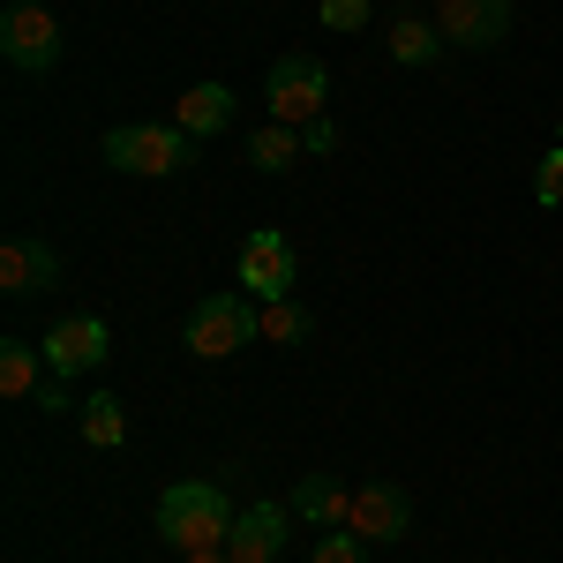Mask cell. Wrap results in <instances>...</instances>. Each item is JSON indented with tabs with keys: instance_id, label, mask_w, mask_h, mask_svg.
Wrapping results in <instances>:
<instances>
[{
	"instance_id": "obj_1",
	"label": "cell",
	"mask_w": 563,
	"mask_h": 563,
	"mask_svg": "<svg viewBox=\"0 0 563 563\" xmlns=\"http://www.w3.org/2000/svg\"><path fill=\"white\" fill-rule=\"evenodd\" d=\"M233 519H241V511L225 504V488H218V481H174V488L158 496V533H166V549H174V556L225 549Z\"/></svg>"
},
{
	"instance_id": "obj_2",
	"label": "cell",
	"mask_w": 563,
	"mask_h": 563,
	"mask_svg": "<svg viewBox=\"0 0 563 563\" xmlns=\"http://www.w3.org/2000/svg\"><path fill=\"white\" fill-rule=\"evenodd\" d=\"M188 158H196V135L174 129V121H121V129H106V166L113 174L174 180V174H188Z\"/></svg>"
},
{
	"instance_id": "obj_3",
	"label": "cell",
	"mask_w": 563,
	"mask_h": 563,
	"mask_svg": "<svg viewBox=\"0 0 563 563\" xmlns=\"http://www.w3.org/2000/svg\"><path fill=\"white\" fill-rule=\"evenodd\" d=\"M249 339H263V308L249 294H211V301L188 308V323H180V346L196 353V361H225Z\"/></svg>"
},
{
	"instance_id": "obj_4",
	"label": "cell",
	"mask_w": 563,
	"mask_h": 563,
	"mask_svg": "<svg viewBox=\"0 0 563 563\" xmlns=\"http://www.w3.org/2000/svg\"><path fill=\"white\" fill-rule=\"evenodd\" d=\"M263 106H271V121H286V129L323 121V106H331V68H323L316 53H286V60H271V76H263Z\"/></svg>"
},
{
	"instance_id": "obj_5",
	"label": "cell",
	"mask_w": 563,
	"mask_h": 563,
	"mask_svg": "<svg viewBox=\"0 0 563 563\" xmlns=\"http://www.w3.org/2000/svg\"><path fill=\"white\" fill-rule=\"evenodd\" d=\"M0 53H8V68L45 76V68H60V23L45 15L38 0H8L0 8Z\"/></svg>"
},
{
	"instance_id": "obj_6",
	"label": "cell",
	"mask_w": 563,
	"mask_h": 563,
	"mask_svg": "<svg viewBox=\"0 0 563 563\" xmlns=\"http://www.w3.org/2000/svg\"><path fill=\"white\" fill-rule=\"evenodd\" d=\"M294 241L278 233V225H256L249 241H241V256H233V278H241V294L249 301H286V286H294Z\"/></svg>"
},
{
	"instance_id": "obj_7",
	"label": "cell",
	"mask_w": 563,
	"mask_h": 563,
	"mask_svg": "<svg viewBox=\"0 0 563 563\" xmlns=\"http://www.w3.org/2000/svg\"><path fill=\"white\" fill-rule=\"evenodd\" d=\"M38 353H45L53 376H90V368L113 361V331H106V316H60Z\"/></svg>"
},
{
	"instance_id": "obj_8",
	"label": "cell",
	"mask_w": 563,
	"mask_h": 563,
	"mask_svg": "<svg viewBox=\"0 0 563 563\" xmlns=\"http://www.w3.org/2000/svg\"><path fill=\"white\" fill-rule=\"evenodd\" d=\"M511 23H519L511 0H435V31H443V45H466V53L504 45Z\"/></svg>"
},
{
	"instance_id": "obj_9",
	"label": "cell",
	"mask_w": 563,
	"mask_h": 563,
	"mask_svg": "<svg viewBox=\"0 0 563 563\" xmlns=\"http://www.w3.org/2000/svg\"><path fill=\"white\" fill-rule=\"evenodd\" d=\"M53 286H60V249L38 241V233H8L0 241V294L31 301V294H53Z\"/></svg>"
},
{
	"instance_id": "obj_10",
	"label": "cell",
	"mask_w": 563,
	"mask_h": 563,
	"mask_svg": "<svg viewBox=\"0 0 563 563\" xmlns=\"http://www.w3.org/2000/svg\"><path fill=\"white\" fill-rule=\"evenodd\" d=\"M353 533L361 541H406L413 533V504H406V488L398 481H368V488H353Z\"/></svg>"
},
{
	"instance_id": "obj_11",
	"label": "cell",
	"mask_w": 563,
	"mask_h": 563,
	"mask_svg": "<svg viewBox=\"0 0 563 563\" xmlns=\"http://www.w3.org/2000/svg\"><path fill=\"white\" fill-rule=\"evenodd\" d=\"M286 511L278 504H249L241 519H233V533H225V563H278L286 556Z\"/></svg>"
},
{
	"instance_id": "obj_12",
	"label": "cell",
	"mask_w": 563,
	"mask_h": 563,
	"mask_svg": "<svg viewBox=\"0 0 563 563\" xmlns=\"http://www.w3.org/2000/svg\"><path fill=\"white\" fill-rule=\"evenodd\" d=\"M286 511H294L301 526H346L353 519V496L331 474H301V481H294V496H286Z\"/></svg>"
},
{
	"instance_id": "obj_13",
	"label": "cell",
	"mask_w": 563,
	"mask_h": 563,
	"mask_svg": "<svg viewBox=\"0 0 563 563\" xmlns=\"http://www.w3.org/2000/svg\"><path fill=\"white\" fill-rule=\"evenodd\" d=\"M233 106H241V98H233L225 84H188L180 106H174V129H188L196 143H203V135H218L225 121H233Z\"/></svg>"
},
{
	"instance_id": "obj_14",
	"label": "cell",
	"mask_w": 563,
	"mask_h": 563,
	"mask_svg": "<svg viewBox=\"0 0 563 563\" xmlns=\"http://www.w3.org/2000/svg\"><path fill=\"white\" fill-rule=\"evenodd\" d=\"M390 60H398V68H435V60H443L435 15H398V23H390Z\"/></svg>"
},
{
	"instance_id": "obj_15",
	"label": "cell",
	"mask_w": 563,
	"mask_h": 563,
	"mask_svg": "<svg viewBox=\"0 0 563 563\" xmlns=\"http://www.w3.org/2000/svg\"><path fill=\"white\" fill-rule=\"evenodd\" d=\"M76 429H84V443H98V451H121V443H129V413H121L113 390H90L84 406H76Z\"/></svg>"
},
{
	"instance_id": "obj_16",
	"label": "cell",
	"mask_w": 563,
	"mask_h": 563,
	"mask_svg": "<svg viewBox=\"0 0 563 563\" xmlns=\"http://www.w3.org/2000/svg\"><path fill=\"white\" fill-rule=\"evenodd\" d=\"M45 376H53V368H45L38 346H23V339H8V346H0V398H38Z\"/></svg>"
},
{
	"instance_id": "obj_17",
	"label": "cell",
	"mask_w": 563,
	"mask_h": 563,
	"mask_svg": "<svg viewBox=\"0 0 563 563\" xmlns=\"http://www.w3.org/2000/svg\"><path fill=\"white\" fill-rule=\"evenodd\" d=\"M301 129H286V121H271V129H256L249 135V166L256 174H286V166H301Z\"/></svg>"
},
{
	"instance_id": "obj_18",
	"label": "cell",
	"mask_w": 563,
	"mask_h": 563,
	"mask_svg": "<svg viewBox=\"0 0 563 563\" xmlns=\"http://www.w3.org/2000/svg\"><path fill=\"white\" fill-rule=\"evenodd\" d=\"M263 339H271V346H301V339H308V316L294 301H263Z\"/></svg>"
},
{
	"instance_id": "obj_19",
	"label": "cell",
	"mask_w": 563,
	"mask_h": 563,
	"mask_svg": "<svg viewBox=\"0 0 563 563\" xmlns=\"http://www.w3.org/2000/svg\"><path fill=\"white\" fill-rule=\"evenodd\" d=\"M308 563H368V541H361L353 526H331V533L308 549Z\"/></svg>"
},
{
	"instance_id": "obj_20",
	"label": "cell",
	"mask_w": 563,
	"mask_h": 563,
	"mask_svg": "<svg viewBox=\"0 0 563 563\" xmlns=\"http://www.w3.org/2000/svg\"><path fill=\"white\" fill-rule=\"evenodd\" d=\"M533 203H541V211H563V143L533 166Z\"/></svg>"
},
{
	"instance_id": "obj_21",
	"label": "cell",
	"mask_w": 563,
	"mask_h": 563,
	"mask_svg": "<svg viewBox=\"0 0 563 563\" xmlns=\"http://www.w3.org/2000/svg\"><path fill=\"white\" fill-rule=\"evenodd\" d=\"M316 15H323V31H361V23H368V0H323V8H316Z\"/></svg>"
},
{
	"instance_id": "obj_22",
	"label": "cell",
	"mask_w": 563,
	"mask_h": 563,
	"mask_svg": "<svg viewBox=\"0 0 563 563\" xmlns=\"http://www.w3.org/2000/svg\"><path fill=\"white\" fill-rule=\"evenodd\" d=\"M31 406H45V413H76V406H84V398H68V390H60V384H45L38 398H31Z\"/></svg>"
},
{
	"instance_id": "obj_23",
	"label": "cell",
	"mask_w": 563,
	"mask_h": 563,
	"mask_svg": "<svg viewBox=\"0 0 563 563\" xmlns=\"http://www.w3.org/2000/svg\"><path fill=\"white\" fill-rule=\"evenodd\" d=\"M301 143H308V151H339V129H331V121H308Z\"/></svg>"
},
{
	"instance_id": "obj_24",
	"label": "cell",
	"mask_w": 563,
	"mask_h": 563,
	"mask_svg": "<svg viewBox=\"0 0 563 563\" xmlns=\"http://www.w3.org/2000/svg\"><path fill=\"white\" fill-rule=\"evenodd\" d=\"M180 563H225V549H203V556H180Z\"/></svg>"
},
{
	"instance_id": "obj_25",
	"label": "cell",
	"mask_w": 563,
	"mask_h": 563,
	"mask_svg": "<svg viewBox=\"0 0 563 563\" xmlns=\"http://www.w3.org/2000/svg\"><path fill=\"white\" fill-rule=\"evenodd\" d=\"M556 143H563V129H556Z\"/></svg>"
}]
</instances>
